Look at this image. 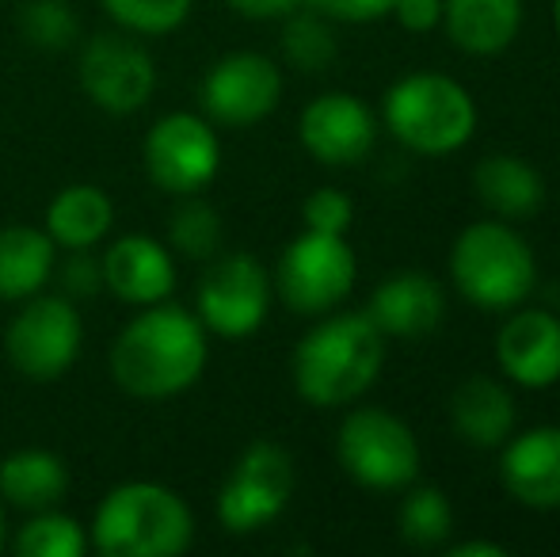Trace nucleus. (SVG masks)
Instances as JSON below:
<instances>
[{
    "mask_svg": "<svg viewBox=\"0 0 560 557\" xmlns=\"http://www.w3.org/2000/svg\"><path fill=\"white\" fill-rule=\"evenodd\" d=\"M207 328L184 305H141L112 344V379L138 402H164L202 379L210 359Z\"/></svg>",
    "mask_w": 560,
    "mask_h": 557,
    "instance_id": "nucleus-1",
    "label": "nucleus"
},
{
    "mask_svg": "<svg viewBox=\"0 0 560 557\" xmlns=\"http://www.w3.org/2000/svg\"><path fill=\"white\" fill-rule=\"evenodd\" d=\"M385 363V333L362 313H325L298 340L290 374L302 402L313 409L351 405L374 386Z\"/></svg>",
    "mask_w": 560,
    "mask_h": 557,
    "instance_id": "nucleus-2",
    "label": "nucleus"
},
{
    "mask_svg": "<svg viewBox=\"0 0 560 557\" xmlns=\"http://www.w3.org/2000/svg\"><path fill=\"white\" fill-rule=\"evenodd\" d=\"M89 538L107 557H176L195 543V515L161 481H122L100 500Z\"/></svg>",
    "mask_w": 560,
    "mask_h": 557,
    "instance_id": "nucleus-3",
    "label": "nucleus"
},
{
    "mask_svg": "<svg viewBox=\"0 0 560 557\" xmlns=\"http://www.w3.org/2000/svg\"><path fill=\"white\" fill-rule=\"evenodd\" d=\"M450 279L469 305L511 313L538 290V260L518 230L503 218L472 222L450 248Z\"/></svg>",
    "mask_w": 560,
    "mask_h": 557,
    "instance_id": "nucleus-4",
    "label": "nucleus"
},
{
    "mask_svg": "<svg viewBox=\"0 0 560 557\" xmlns=\"http://www.w3.org/2000/svg\"><path fill=\"white\" fill-rule=\"evenodd\" d=\"M385 130L420 156H446L469 146L477 130L472 96L443 73H408L385 92Z\"/></svg>",
    "mask_w": 560,
    "mask_h": 557,
    "instance_id": "nucleus-5",
    "label": "nucleus"
},
{
    "mask_svg": "<svg viewBox=\"0 0 560 557\" xmlns=\"http://www.w3.org/2000/svg\"><path fill=\"white\" fill-rule=\"evenodd\" d=\"M336 459L351 481L374 492H405L420 477V439L385 409H351L339 423Z\"/></svg>",
    "mask_w": 560,
    "mask_h": 557,
    "instance_id": "nucleus-6",
    "label": "nucleus"
},
{
    "mask_svg": "<svg viewBox=\"0 0 560 557\" xmlns=\"http://www.w3.org/2000/svg\"><path fill=\"white\" fill-rule=\"evenodd\" d=\"M354 279H359V260H354L347 237L305 230L302 237L282 248L279 271L271 282L287 310L302 313V317H325L351 294Z\"/></svg>",
    "mask_w": 560,
    "mask_h": 557,
    "instance_id": "nucleus-7",
    "label": "nucleus"
},
{
    "mask_svg": "<svg viewBox=\"0 0 560 557\" xmlns=\"http://www.w3.org/2000/svg\"><path fill=\"white\" fill-rule=\"evenodd\" d=\"M84 344V325L73 298L31 294L8 321L4 356L27 382H58L77 363Z\"/></svg>",
    "mask_w": 560,
    "mask_h": 557,
    "instance_id": "nucleus-8",
    "label": "nucleus"
},
{
    "mask_svg": "<svg viewBox=\"0 0 560 557\" xmlns=\"http://www.w3.org/2000/svg\"><path fill=\"white\" fill-rule=\"evenodd\" d=\"M294 481V459L287 446L259 439V443L244 446L236 466L229 469L222 492H218V520L229 535H256L287 512Z\"/></svg>",
    "mask_w": 560,
    "mask_h": 557,
    "instance_id": "nucleus-9",
    "label": "nucleus"
},
{
    "mask_svg": "<svg viewBox=\"0 0 560 557\" xmlns=\"http://www.w3.org/2000/svg\"><path fill=\"white\" fill-rule=\"evenodd\" d=\"M141 164L153 187L176 195H199L222 169V141L207 115L172 112L149 127L141 141Z\"/></svg>",
    "mask_w": 560,
    "mask_h": 557,
    "instance_id": "nucleus-10",
    "label": "nucleus"
},
{
    "mask_svg": "<svg viewBox=\"0 0 560 557\" xmlns=\"http://www.w3.org/2000/svg\"><path fill=\"white\" fill-rule=\"evenodd\" d=\"M275 282L267 268L252 253H225L214 256L207 276L199 279L195 294V313L202 328L225 340H244L259 333L271 310Z\"/></svg>",
    "mask_w": 560,
    "mask_h": 557,
    "instance_id": "nucleus-11",
    "label": "nucleus"
},
{
    "mask_svg": "<svg viewBox=\"0 0 560 557\" xmlns=\"http://www.w3.org/2000/svg\"><path fill=\"white\" fill-rule=\"evenodd\" d=\"M81 89L100 112L107 115H133L153 100L156 92V66L149 50L130 31H100L84 38L81 61H77Z\"/></svg>",
    "mask_w": 560,
    "mask_h": 557,
    "instance_id": "nucleus-12",
    "label": "nucleus"
},
{
    "mask_svg": "<svg viewBox=\"0 0 560 557\" xmlns=\"http://www.w3.org/2000/svg\"><path fill=\"white\" fill-rule=\"evenodd\" d=\"M202 115L214 127H256L279 107L282 100V73L267 54L236 50L218 58L202 77Z\"/></svg>",
    "mask_w": 560,
    "mask_h": 557,
    "instance_id": "nucleus-13",
    "label": "nucleus"
},
{
    "mask_svg": "<svg viewBox=\"0 0 560 557\" xmlns=\"http://www.w3.org/2000/svg\"><path fill=\"white\" fill-rule=\"evenodd\" d=\"M305 153L325 169H351L374 153L377 119L351 92H325L298 119Z\"/></svg>",
    "mask_w": 560,
    "mask_h": 557,
    "instance_id": "nucleus-14",
    "label": "nucleus"
},
{
    "mask_svg": "<svg viewBox=\"0 0 560 557\" xmlns=\"http://www.w3.org/2000/svg\"><path fill=\"white\" fill-rule=\"evenodd\" d=\"M495 363L523 390L560 382V317L546 305H515L495 333Z\"/></svg>",
    "mask_w": 560,
    "mask_h": 557,
    "instance_id": "nucleus-15",
    "label": "nucleus"
},
{
    "mask_svg": "<svg viewBox=\"0 0 560 557\" xmlns=\"http://www.w3.org/2000/svg\"><path fill=\"white\" fill-rule=\"evenodd\" d=\"M500 481L523 508H560V423H541L503 443Z\"/></svg>",
    "mask_w": 560,
    "mask_h": 557,
    "instance_id": "nucleus-16",
    "label": "nucleus"
},
{
    "mask_svg": "<svg viewBox=\"0 0 560 557\" xmlns=\"http://www.w3.org/2000/svg\"><path fill=\"white\" fill-rule=\"evenodd\" d=\"M104 287L126 305H156L168 302L176 290V260L172 253L149 233H126L104 256H100Z\"/></svg>",
    "mask_w": 560,
    "mask_h": 557,
    "instance_id": "nucleus-17",
    "label": "nucleus"
},
{
    "mask_svg": "<svg viewBox=\"0 0 560 557\" xmlns=\"http://www.w3.org/2000/svg\"><path fill=\"white\" fill-rule=\"evenodd\" d=\"M446 313V298L435 276L428 271H393L389 279H382L370 294L366 317L382 328L385 336L397 340H416L439 328Z\"/></svg>",
    "mask_w": 560,
    "mask_h": 557,
    "instance_id": "nucleus-18",
    "label": "nucleus"
},
{
    "mask_svg": "<svg viewBox=\"0 0 560 557\" xmlns=\"http://www.w3.org/2000/svg\"><path fill=\"white\" fill-rule=\"evenodd\" d=\"M450 423L457 439L477 451H495L515 436V397L508 382L472 374L450 397Z\"/></svg>",
    "mask_w": 560,
    "mask_h": 557,
    "instance_id": "nucleus-19",
    "label": "nucleus"
},
{
    "mask_svg": "<svg viewBox=\"0 0 560 557\" xmlns=\"http://www.w3.org/2000/svg\"><path fill=\"white\" fill-rule=\"evenodd\" d=\"M446 38L472 58H495L523 31V0H443Z\"/></svg>",
    "mask_w": 560,
    "mask_h": 557,
    "instance_id": "nucleus-20",
    "label": "nucleus"
},
{
    "mask_svg": "<svg viewBox=\"0 0 560 557\" xmlns=\"http://www.w3.org/2000/svg\"><path fill=\"white\" fill-rule=\"evenodd\" d=\"M472 192L477 199L503 222L530 218L546 202V179L530 161L515 153H488L472 169Z\"/></svg>",
    "mask_w": 560,
    "mask_h": 557,
    "instance_id": "nucleus-21",
    "label": "nucleus"
},
{
    "mask_svg": "<svg viewBox=\"0 0 560 557\" xmlns=\"http://www.w3.org/2000/svg\"><path fill=\"white\" fill-rule=\"evenodd\" d=\"M69 492V466L46 446H23L0 459V500L20 512L58 508Z\"/></svg>",
    "mask_w": 560,
    "mask_h": 557,
    "instance_id": "nucleus-22",
    "label": "nucleus"
},
{
    "mask_svg": "<svg viewBox=\"0 0 560 557\" xmlns=\"http://www.w3.org/2000/svg\"><path fill=\"white\" fill-rule=\"evenodd\" d=\"M58 271V245L35 225H0V302L43 294Z\"/></svg>",
    "mask_w": 560,
    "mask_h": 557,
    "instance_id": "nucleus-23",
    "label": "nucleus"
},
{
    "mask_svg": "<svg viewBox=\"0 0 560 557\" xmlns=\"http://www.w3.org/2000/svg\"><path fill=\"white\" fill-rule=\"evenodd\" d=\"M115 225V202L96 184H69L46 207V233L58 248H96Z\"/></svg>",
    "mask_w": 560,
    "mask_h": 557,
    "instance_id": "nucleus-24",
    "label": "nucleus"
},
{
    "mask_svg": "<svg viewBox=\"0 0 560 557\" xmlns=\"http://www.w3.org/2000/svg\"><path fill=\"white\" fill-rule=\"evenodd\" d=\"M336 31L332 20L320 15L317 8H294L282 15V58L298 69V73H325L336 61Z\"/></svg>",
    "mask_w": 560,
    "mask_h": 557,
    "instance_id": "nucleus-25",
    "label": "nucleus"
},
{
    "mask_svg": "<svg viewBox=\"0 0 560 557\" xmlns=\"http://www.w3.org/2000/svg\"><path fill=\"white\" fill-rule=\"evenodd\" d=\"M397 527L405 546H412V550L446 546L450 531H454V508H450L446 492L435 489V485H408L405 500H400Z\"/></svg>",
    "mask_w": 560,
    "mask_h": 557,
    "instance_id": "nucleus-26",
    "label": "nucleus"
},
{
    "mask_svg": "<svg viewBox=\"0 0 560 557\" xmlns=\"http://www.w3.org/2000/svg\"><path fill=\"white\" fill-rule=\"evenodd\" d=\"M12 546L20 557H84L92 538L73 515L58 512V508H46V512L27 515V523L15 531Z\"/></svg>",
    "mask_w": 560,
    "mask_h": 557,
    "instance_id": "nucleus-27",
    "label": "nucleus"
},
{
    "mask_svg": "<svg viewBox=\"0 0 560 557\" xmlns=\"http://www.w3.org/2000/svg\"><path fill=\"white\" fill-rule=\"evenodd\" d=\"M222 237H225L222 214L207 199H199V195H184V202L176 207L168 225L172 248L179 256H187V260H214L218 248H222Z\"/></svg>",
    "mask_w": 560,
    "mask_h": 557,
    "instance_id": "nucleus-28",
    "label": "nucleus"
},
{
    "mask_svg": "<svg viewBox=\"0 0 560 557\" xmlns=\"http://www.w3.org/2000/svg\"><path fill=\"white\" fill-rule=\"evenodd\" d=\"M20 35L27 38L35 50L61 54L77 46L81 38V20H77L69 0H27L20 8Z\"/></svg>",
    "mask_w": 560,
    "mask_h": 557,
    "instance_id": "nucleus-29",
    "label": "nucleus"
},
{
    "mask_svg": "<svg viewBox=\"0 0 560 557\" xmlns=\"http://www.w3.org/2000/svg\"><path fill=\"white\" fill-rule=\"evenodd\" d=\"M100 4L122 31L156 38L184 27L195 0H100Z\"/></svg>",
    "mask_w": 560,
    "mask_h": 557,
    "instance_id": "nucleus-30",
    "label": "nucleus"
},
{
    "mask_svg": "<svg viewBox=\"0 0 560 557\" xmlns=\"http://www.w3.org/2000/svg\"><path fill=\"white\" fill-rule=\"evenodd\" d=\"M302 222H305V230L347 237V230H351V222H354V202L347 199L339 187H317V192L302 202Z\"/></svg>",
    "mask_w": 560,
    "mask_h": 557,
    "instance_id": "nucleus-31",
    "label": "nucleus"
},
{
    "mask_svg": "<svg viewBox=\"0 0 560 557\" xmlns=\"http://www.w3.org/2000/svg\"><path fill=\"white\" fill-rule=\"evenodd\" d=\"M305 8H317L328 20L343 23H370L393 12V0H302Z\"/></svg>",
    "mask_w": 560,
    "mask_h": 557,
    "instance_id": "nucleus-32",
    "label": "nucleus"
},
{
    "mask_svg": "<svg viewBox=\"0 0 560 557\" xmlns=\"http://www.w3.org/2000/svg\"><path fill=\"white\" fill-rule=\"evenodd\" d=\"M66 298H77V294H96L104 287V271H100V260H92L89 248H73L66 260Z\"/></svg>",
    "mask_w": 560,
    "mask_h": 557,
    "instance_id": "nucleus-33",
    "label": "nucleus"
},
{
    "mask_svg": "<svg viewBox=\"0 0 560 557\" xmlns=\"http://www.w3.org/2000/svg\"><path fill=\"white\" fill-rule=\"evenodd\" d=\"M393 15L405 31L428 35L443 23V0H393Z\"/></svg>",
    "mask_w": 560,
    "mask_h": 557,
    "instance_id": "nucleus-34",
    "label": "nucleus"
},
{
    "mask_svg": "<svg viewBox=\"0 0 560 557\" xmlns=\"http://www.w3.org/2000/svg\"><path fill=\"white\" fill-rule=\"evenodd\" d=\"M225 4L244 20H282L294 8H302V0H225Z\"/></svg>",
    "mask_w": 560,
    "mask_h": 557,
    "instance_id": "nucleus-35",
    "label": "nucleus"
},
{
    "mask_svg": "<svg viewBox=\"0 0 560 557\" xmlns=\"http://www.w3.org/2000/svg\"><path fill=\"white\" fill-rule=\"evenodd\" d=\"M450 557H508L500 543H480V538H469V543H446Z\"/></svg>",
    "mask_w": 560,
    "mask_h": 557,
    "instance_id": "nucleus-36",
    "label": "nucleus"
},
{
    "mask_svg": "<svg viewBox=\"0 0 560 557\" xmlns=\"http://www.w3.org/2000/svg\"><path fill=\"white\" fill-rule=\"evenodd\" d=\"M0 550H4V500H0Z\"/></svg>",
    "mask_w": 560,
    "mask_h": 557,
    "instance_id": "nucleus-37",
    "label": "nucleus"
},
{
    "mask_svg": "<svg viewBox=\"0 0 560 557\" xmlns=\"http://www.w3.org/2000/svg\"><path fill=\"white\" fill-rule=\"evenodd\" d=\"M553 27H557V35H560V0H553Z\"/></svg>",
    "mask_w": 560,
    "mask_h": 557,
    "instance_id": "nucleus-38",
    "label": "nucleus"
}]
</instances>
